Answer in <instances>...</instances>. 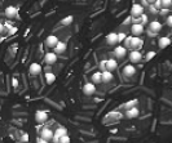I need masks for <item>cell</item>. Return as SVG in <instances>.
Segmentation results:
<instances>
[{"instance_id": "obj_1", "label": "cell", "mask_w": 172, "mask_h": 143, "mask_svg": "<svg viewBox=\"0 0 172 143\" xmlns=\"http://www.w3.org/2000/svg\"><path fill=\"white\" fill-rule=\"evenodd\" d=\"M128 58H130V62H132V63H139L142 59V54L137 49H132L130 54H128Z\"/></svg>"}, {"instance_id": "obj_2", "label": "cell", "mask_w": 172, "mask_h": 143, "mask_svg": "<svg viewBox=\"0 0 172 143\" xmlns=\"http://www.w3.org/2000/svg\"><path fill=\"white\" fill-rule=\"evenodd\" d=\"M35 120H37V123H39V124L45 123V121L48 120V112L43 111V110H38L37 112H35Z\"/></svg>"}, {"instance_id": "obj_3", "label": "cell", "mask_w": 172, "mask_h": 143, "mask_svg": "<svg viewBox=\"0 0 172 143\" xmlns=\"http://www.w3.org/2000/svg\"><path fill=\"white\" fill-rule=\"evenodd\" d=\"M149 30L152 31L150 32V35H155V34H158L161 30H162V23L159 22V21H152V22L149 23Z\"/></svg>"}, {"instance_id": "obj_4", "label": "cell", "mask_w": 172, "mask_h": 143, "mask_svg": "<svg viewBox=\"0 0 172 143\" xmlns=\"http://www.w3.org/2000/svg\"><path fill=\"white\" fill-rule=\"evenodd\" d=\"M144 25H141V23H132L131 26V32L133 36H140V35L144 34Z\"/></svg>"}, {"instance_id": "obj_5", "label": "cell", "mask_w": 172, "mask_h": 143, "mask_svg": "<svg viewBox=\"0 0 172 143\" xmlns=\"http://www.w3.org/2000/svg\"><path fill=\"white\" fill-rule=\"evenodd\" d=\"M114 55H115L117 59L124 58V57L127 55V49L123 45H118V47H115V49H114Z\"/></svg>"}, {"instance_id": "obj_6", "label": "cell", "mask_w": 172, "mask_h": 143, "mask_svg": "<svg viewBox=\"0 0 172 143\" xmlns=\"http://www.w3.org/2000/svg\"><path fill=\"white\" fill-rule=\"evenodd\" d=\"M44 62L47 63L48 66H52L57 62V54L53 52H47L44 55Z\"/></svg>"}, {"instance_id": "obj_7", "label": "cell", "mask_w": 172, "mask_h": 143, "mask_svg": "<svg viewBox=\"0 0 172 143\" xmlns=\"http://www.w3.org/2000/svg\"><path fill=\"white\" fill-rule=\"evenodd\" d=\"M144 13V5L142 4H133L131 8V14L133 17H140Z\"/></svg>"}, {"instance_id": "obj_8", "label": "cell", "mask_w": 172, "mask_h": 143, "mask_svg": "<svg viewBox=\"0 0 172 143\" xmlns=\"http://www.w3.org/2000/svg\"><path fill=\"white\" fill-rule=\"evenodd\" d=\"M28 72H30V75H32V76H38L41 72V66L39 65V63L34 62L30 65V67H28Z\"/></svg>"}, {"instance_id": "obj_9", "label": "cell", "mask_w": 172, "mask_h": 143, "mask_svg": "<svg viewBox=\"0 0 172 143\" xmlns=\"http://www.w3.org/2000/svg\"><path fill=\"white\" fill-rule=\"evenodd\" d=\"M95 92H96V85L93 83H87L83 87V93L85 96H92L95 94Z\"/></svg>"}, {"instance_id": "obj_10", "label": "cell", "mask_w": 172, "mask_h": 143, "mask_svg": "<svg viewBox=\"0 0 172 143\" xmlns=\"http://www.w3.org/2000/svg\"><path fill=\"white\" fill-rule=\"evenodd\" d=\"M40 138L45 139L48 142L52 141V138H53V130L49 129V128H44V129L41 130V133H40Z\"/></svg>"}, {"instance_id": "obj_11", "label": "cell", "mask_w": 172, "mask_h": 143, "mask_svg": "<svg viewBox=\"0 0 172 143\" xmlns=\"http://www.w3.org/2000/svg\"><path fill=\"white\" fill-rule=\"evenodd\" d=\"M117 67H118V62H117V59H114V58H111V59H107L106 62H105V70L106 71H114V70H117Z\"/></svg>"}, {"instance_id": "obj_12", "label": "cell", "mask_w": 172, "mask_h": 143, "mask_svg": "<svg viewBox=\"0 0 172 143\" xmlns=\"http://www.w3.org/2000/svg\"><path fill=\"white\" fill-rule=\"evenodd\" d=\"M106 43H107V45H117L118 44V34L110 32L106 36Z\"/></svg>"}, {"instance_id": "obj_13", "label": "cell", "mask_w": 172, "mask_h": 143, "mask_svg": "<svg viewBox=\"0 0 172 143\" xmlns=\"http://www.w3.org/2000/svg\"><path fill=\"white\" fill-rule=\"evenodd\" d=\"M5 16L8 18H16L18 16V9L16 8V6L11 5V6H8V8L5 9Z\"/></svg>"}, {"instance_id": "obj_14", "label": "cell", "mask_w": 172, "mask_h": 143, "mask_svg": "<svg viewBox=\"0 0 172 143\" xmlns=\"http://www.w3.org/2000/svg\"><path fill=\"white\" fill-rule=\"evenodd\" d=\"M142 47V39L140 36H132L131 39V49H139Z\"/></svg>"}, {"instance_id": "obj_15", "label": "cell", "mask_w": 172, "mask_h": 143, "mask_svg": "<svg viewBox=\"0 0 172 143\" xmlns=\"http://www.w3.org/2000/svg\"><path fill=\"white\" fill-rule=\"evenodd\" d=\"M139 113H140L139 108L135 106V107H131V108H128V110H127V112H126V117H127V119H135V117H137V116H139Z\"/></svg>"}, {"instance_id": "obj_16", "label": "cell", "mask_w": 172, "mask_h": 143, "mask_svg": "<svg viewBox=\"0 0 172 143\" xmlns=\"http://www.w3.org/2000/svg\"><path fill=\"white\" fill-rule=\"evenodd\" d=\"M135 74H136V68H135L133 65H127V66H124V68H123V75L126 77H131Z\"/></svg>"}, {"instance_id": "obj_17", "label": "cell", "mask_w": 172, "mask_h": 143, "mask_svg": "<svg viewBox=\"0 0 172 143\" xmlns=\"http://www.w3.org/2000/svg\"><path fill=\"white\" fill-rule=\"evenodd\" d=\"M58 41L60 40H58L57 36H54V35H49V36H47V39H45V45L49 47V48H54V45Z\"/></svg>"}, {"instance_id": "obj_18", "label": "cell", "mask_w": 172, "mask_h": 143, "mask_svg": "<svg viewBox=\"0 0 172 143\" xmlns=\"http://www.w3.org/2000/svg\"><path fill=\"white\" fill-rule=\"evenodd\" d=\"M65 51H66V44L62 41H58L53 48V53H56V54H62Z\"/></svg>"}, {"instance_id": "obj_19", "label": "cell", "mask_w": 172, "mask_h": 143, "mask_svg": "<svg viewBox=\"0 0 172 143\" xmlns=\"http://www.w3.org/2000/svg\"><path fill=\"white\" fill-rule=\"evenodd\" d=\"M170 44H171V39L167 38V36H162V38L158 39V47H159L161 49L167 48Z\"/></svg>"}, {"instance_id": "obj_20", "label": "cell", "mask_w": 172, "mask_h": 143, "mask_svg": "<svg viewBox=\"0 0 172 143\" xmlns=\"http://www.w3.org/2000/svg\"><path fill=\"white\" fill-rule=\"evenodd\" d=\"M101 76H102V83H110L114 79V75L110 72V71H106V70H104L101 72Z\"/></svg>"}, {"instance_id": "obj_21", "label": "cell", "mask_w": 172, "mask_h": 143, "mask_svg": "<svg viewBox=\"0 0 172 143\" xmlns=\"http://www.w3.org/2000/svg\"><path fill=\"white\" fill-rule=\"evenodd\" d=\"M66 134H67V129H66V128H63V126H58L53 132V135H54V137H57V138L62 137V135H66Z\"/></svg>"}, {"instance_id": "obj_22", "label": "cell", "mask_w": 172, "mask_h": 143, "mask_svg": "<svg viewBox=\"0 0 172 143\" xmlns=\"http://www.w3.org/2000/svg\"><path fill=\"white\" fill-rule=\"evenodd\" d=\"M91 80H92V83L93 84H101L102 83V76H101V72H95V74H92V76H91Z\"/></svg>"}, {"instance_id": "obj_23", "label": "cell", "mask_w": 172, "mask_h": 143, "mask_svg": "<svg viewBox=\"0 0 172 143\" xmlns=\"http://www.w3.org/2000/svg\"><path fill=\"white\" fill-rule=\"evenodd\" d=\"M45 81H47V84H53L56 81V75L53 72H47L45 74Z\"/></svg>"}, {"instance_id": "obj_24", "label": "cell", "mask_w": 172, "mask_h": 143, "mask_svg": "<svg viewBox=\"0 0 172 143\" xmlns=\"http://www.w3.org/2000/svg\"><path fill=\"white\" fill-rule=\"evenodd\" d=\"M73 19H74L73 16H67V17H65V18H63V19L61 21V23H62V25H65V26L71 25V23H73Z\"/></svg>"}, {"instance_id": "obj_25", "label": "cell", "mask_w": 172, "mask_h": 143, "mask_svg": "<svg viewBox=\"0 0 172 143\" xmlns=\"http://www.w3.org/2000/svg\"><path fill=\"white\" fill-rule=\"evenodd\" d=\"M161 4H162V8L170 9L172 5V0H161Z\"/></svg>"}, {"instance_id": "obj_26", "label": "cell", "mask_w": 172, "mask_h": 143, "mask_svg": "<svg viewBox=\"0 0 172 143\" xmlns=\"http://www.w3.org/2000/svg\"><path fill=\"white\" fill-rule=\"evenodd\" d=\"M71 142V139H70V137L66 134V135H62V137H60L58 138V143H70Z\"/></svg>"}, {"instance_id": "obj_27", "label": "cell", "mask_w": 172, "mask_h": 143, "mask_svg": "<svg viewBox=\"0 0 172 143\" xmlns=\"http://www.w3.org/2000/svg\"><path fill=\"white\" fill-rule=\"evenodd\" d=\"M131 39H132V36H128V38L124 39V41H123L124 45H123V47H124L126 49H127V48H131Z\"/></svg>"}, {"instance_id": "obj_28", "label": "cell", "mask_w": 172, "mask_h": 143, "mask_svg": "<svg viewBox=\"0 0 172 143\" xmlns=\"http://www.w3.org/2000/svg\"><path fill=\"white\" fill-rule=\"evenodd\" d=\"M154 57H155V52H153V51L152 52H148L146 55H145V59L146 61H150V59H153Z\"/></svg>"}, {"instance_id": "obj_29", "label": "cell", "mask_w": 172, "mask_h": 143, "mask_svg": "<svg viewBox=\"0 0 172 143\" xmlns=\"http://www.w3.org/2000/svg\"><path fill=\"white\" fill-rule=\"evenodd\" d=\"M140 22H141V25H144V23H148V16L145 13H142L141 16H140Z\"/></svg>"}, {"instance_id": "obj_30", "label": "cell", "mask_w": 172, "mask_h": 143, "mask_svg": "<svg viewBox=\"0 0 172 143\" xmlns=\"http://www.w3.org/2000/svg\"><path fill=\"white\" fill-rule=\"evenodd\" d=\"M136 103H137V101H136V99H135V101H131V102H128V103H127V104H126L124 107H126V108L128 110V108H131V107H135V104H136Z\"/></svg>"}, {"instance_id": "obj_31", "label": "cell", "mask_w": 172, "mask_h": 143, "mask_svg": "<svg viewBox=\"0 0 172 143\" xmlns=\"http://www.w3.org/2000/svg\"><path fill=\"white\" fill-rule=\"evenodd\" d=\"M126 39V35L124 34H118V43H123Z\"/></svg>"}, {"instance_id": "obj_32", "label": "cell", "mask_w": 172, "mask_h": 143, "mask_svg": "<svg viewBox=\"0 0 172 143\" xmlns=\"http://www.w3.org/2000/svg\"><path fill=\"white\" fill-rule=\"evenodd\" d=\"M37 143H48V141H45V139H43V138L39 137V138L37 139Z\"/></svg>"}, {"instance_id": "obj_33", "label": "cell", "mask_w": 172, "mask_h": 143, "mask_svg": "<svg viewBox=\"0 0 172 143\" xmlns=\"http://www.w3.org/2000/svg\"><path fill=\"white\" fill-rule=\"evenodd\" d=\"M167 25H168V26H171V25H172V16H171V14H170L168 18H167Z\"/></svg>"}, {"instance_id": "obj_34", "label": "cell", "mask_w": 172, "mask_h": 143, "mask_svg": "<svg viewBox=\"0 0 172 143\" xmlns=\"http://www.w3.org/2000/svg\"><path fill=\"white\" fill-rule=\"evenodd\" d=\"M167 13H168V9H166V8H162V10H161V14H164V16H166Z\"/></svg>"}, {"instance_id": "obj_35", "label": "cell", "mask_w": 172, "mask_h": 143, "mask_svg": "<svg viewBox=\"0 0 172 143\" xmlns=\"http://www.w3.org/2000/svg\"><path fill=\"white\" fill-rule=\"evenodd\" d=\"M150 10H152V13H154V14H155V13H158V10H157V9L154 8V5L150 6Z\"/></svg>"}, {"instance_id": "obj_36", "label": "cell", "mask_w": 172, "mask_h": 143, "mask_svg": "<svg viewBox=\"0 0 172 143\" xmlns=\"http://www.w3.org/2000/svg\"><path fill=\"white\" fill-rule=\"evenodd\" d=\"M4 31V25L2 23V22H0V34H2Z\"/></svg>"}, {"instance_id": "obj_37", "label": "cell", "mask_w": 172, "mask_h": 143, "mask_svg": "<svg viewBox=\"0 0 172 143\" xmlns=\"http://www.w3.org/2000/svg\"><path fill=\"white\" fill-rule=\"evenodd\" d=\"M52 141H53V143H58V138H57V137H54V135H53Z\"/></svg>"}, {"instance_id": "obj_38", "label": "cell", "mask_w": 172, "mask_h": 143, "mask_svg": "<svg viewBox=\"0 0 172 143\" xmlns=\"http://www.w3.org/2000/svg\"><path fill=\"white\" fill-rule=\"evenodd\" d=\"M145 2H146L148 4H153V3L155 2V0H145Z\"/></svg>"}, {"instance_id": "obj_39", "label": "cell", "mask_w": 172, "mask_h": 143, "mask_svg": "<svg viewBox=\"0 0 172 143\" xmlns=\"http://www.w3.org/2000/svg\"><path fill=\"white\" fill-rule=\"evenodd\" d=\"M0 12H2V10H0Z\"/></svg>"}]
</instances>
